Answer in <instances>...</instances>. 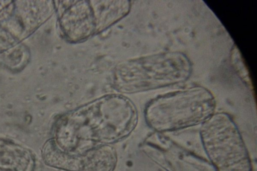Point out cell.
Returning a JSON list of instances; mask_svg holds the SVG:
<instances>
[{"label":"cell","mask_w":257,"mask_h":171,"mask_svg":"<svg viewBox=\"0 0 257 171\" xmlns=\"http://www.w3.org/2000/svg\"><path fill=\"white\" fill-rule=\"evenodd\" d=\"M64 3L61 24L64 34L70 40L76 41L102 30L122 18L126 13L123 3H94L77 1Z\"/></svg>","instance_id":"5"},{"label":"cell","mask_w":257,"mask_h":171,"mask_svg":"<svg viewBox=\"0 0 257 171\" xmlns=\"http://www.w3.org/2000/svg\"><path fill=\"white\" fill-rule=\"evenodd\" d=\"M215 108L211 92L196 86L154 99L146 108L145 119L150 127L162 133L202 124L214 113Z\"/></svg>","instance_id":"2"},{"label":"cell","mask_w":257,"mask_h":171,"mask_svg":"<svg viewBox=\"0 0 257 171\" xmlns=\"http://www.w3.org/2000/svg\"><path fill=\"white\" fill-rule=\"evenodd\" d=\"M42 157L47 165L67 171H111L116 162L115 150L108 145L73 152L61 150L52 139L44 145Z\"/></svg>","instance_id":"6"},{"label":"cell","mask_w":257,"mask_h":171,"mask_svg":"<svg viewBox=\"0 0 257 171\" xmlns=\"http://www.w3.org/2000/svg\"><path fill=\"white\" fill-rule=\"evenodd\" d=\"M192 72L188 58L179 52H167L133 62V74L120 78L123 86L134 91L166 87L185 82Z\"/></svg>","instance_id":"4"},{"label":"cell","mask_w":257,"mask_h":171,"mask_svg":"<svg viewBox=\"0 0 257 171\" xmlns=\"http://www.w3.org/2000/svg\"><path fill=\"white\" fill-rule=\"evenodd\" d=\"M0 171H2V170H0Z\"/></svg>","instance_id":"8"},{"label":"cell","mask_w":257,"mask_h":171,"mask_svg":"<svg viewBox=\"0 0 257 171\" xmlns=\"http://www.w3.org/2000/svg\"><path fill=\"white\" fill-rule=\"evenodd\" d=\"M35 158L28 149L13 142L0 139V170L33 171Z\"/></svg>","instance_id":"7"},{"label":"cell","mask_w":257,"mask_h":171,"mask_svg":"<svg viewBox=\"0 0 257 171\" xmlns=\"http://www.w3.org/2000/svg\"><path fill=\"white\" fill-rule=\"evenodd\" d=\"M200 135L215 171H252L248 151L230 115L214 113L201 124Z\"/></svg>","instance_id":"3"},{"label":"cell","mask_w":257,"mask_h":171,"mask_svg":"<svg viewBox=\"0 0 257 171\" xmlns=\"http://www.w3.org/2000/svg\"><path fill=\"white\" fill-rule=\"evenodd\" d=\"M137 120L136 109L128 99L106 96L60 118L51 139L61 150L82 152L126 137Z\"/></svg>","instance_id":"1"}]
</instances>
